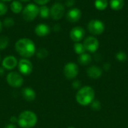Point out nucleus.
I'll use <instances>...</instances> for the list:
<instances>
[{
    "label": "nucleus",
    "mask_w": 128,
    "mask_h": 128,
    "mask_svg": "<svg viewBox=\"0 0 128 128\" xmlns=\"http://www.w3.org/2000/svg\"><path fill=\"white\" fill-rule=\"evenodd\" d=\"M15 49L17 54L24 58L32 57L36 53L34 43L29 38H20L15 44Z\"/></svg>",
    "instance_id": "f257e3e1"
},
{
    "label": "nucleus",
    "mask_w": 128,
    "mask_h": 128,
    "mask_svg": "<svg viewBox=\"0 0 128 128\" xmlns=\"http://www.w3.org/2000/svg\"><path fill=\"white\" fill-rule=\"evenodd\" d=\"M94 98V91L93 88L88 86L83 87L79 90L76 95V100L77 103L81 106L90 105Z\"/></svg>",
    "instance_id": "f03ea898"
},
{
    "label": "nucleus",
    "mask_w": 128,
    "mask_h": 128,
    "mask_svg": "<svg viewBox=\"0 0 128 128\" xmlns=\"http://www.w3.org/2000/svg\"><path fill=\"white\" fill-rule=\"evenodd\" d=\"M17 122L20 127L32 128L38 122V117L32 111H24L20 114Z\"/></svg>",
    "instance_id": "7ed1b4c3"
},
{
    "label": "nucleus",
    "mask_w": 128,
    "mask_h": 128,
    "mask_svg": "<svg viewBox=\"0 0 128 128\" xmlns=\"http://www.w3.org/2000/svg\"><path fill=\"white\" fill-rule=\"evenodd\" d=\"M39 14V8L34 4L27 5L22 10V17L26 21H32Z\"/></svg>",
    "instance_id": "20e7f679"
},
{
    "label": "nucleus",
    "mask_w": 128,
    "mask_h": 128,
    "mask_svg": "<svg viewBox=\"0 0 128 128\" xmlns=\"http://www.w3.org/2000/svg\"><path fill=\"white\" fill-rule=\"evenodd\" d=\"M23 81L22 75L16 72H9L7 75V82L12 88H20L22 85Z\"/></svg>",
    "instance_id": "39448f33"
},
{
    "label": "nucleus",
    "mask_w": 128,
    "mask_h": 128,
    "mask_svg": "<svg viewBox=\"0 0 128 128\" xmlns=\"http://www.w3.org/2000/svg\"><path fill=\"white\" fill-rule=\"evenodd\" d=\"M89 32L94 35H100L104 30V24L100 20H92L88 24Z\"/></svg>",
    "instance_id": "423d86ee"
},
{
    "label": "nucleus",
    "mask_w": 128,
    "mask_h": 128,
    "mask_svg": "<svg viewBox=\"0 0 128 128\" xmlns=\"http://www.w3.org/2000/svg\"><path fill=\"white\" fill-rule=\"evenodd\" d=\"M78 73L79 68L74 63H68L64 67V75L69 80L75 78Z\"/></svg>",
    "instance_id": "0eeeda50"
},
{
    "label": "nucleus",
    "mask_w": 128,
    "mask_h": 128,
    "mask_svg": "<svg viewBox=\"0 0 128 128\" xmlns=\"http://www.w3.org/2000/svg\"><path fill=\"white\" fill-rule=\"evenodd\" d=\"M50 11V15L52 19L54 20H59L61 19L64 14V7L61 3H55L52 5Z\"/></svg>",
    "instance_id": "6e6552de"
},
{
    "label": "nucleus",
    "mask_w": 128,
    "mask_h": 128,
    "mask_svg": "<svg viewBox=\"0 0 128 128\" xmlns=\"http://www.w3.org/2000/svg\"><path fill=\"white\" fill-rule=\"evenodd\" d=\"M18 69L20 73L24 75H28L32 72V63L27 59H22L18 63Z\"/></svg>",
    "instance_id": "1a4fd4ad"
},
{
    "label": "nucleus",
    "mask_w": 128,
    "mask_h": 128,
    "mask_svg": "<svg viewBox=\"0 0 128 128\" xmlns=\"http://www.w3.org/2000/svg\"><path fill=\"white\" fill-rule=\"evenodd\" d=\"M83 45L86 51L94 53L98 50V48L99 47V42L96 38H94L93 36H89L85 39Z\"/></svg>",
    "instance_id": "9d476101"
},
{
    "label": "nucleus",
    "mask_w": 128,
    "mask_h": 128,
    "mask_svg": "<svg viewBox=\"0 0 128 128\" xmlns=\"http://www.w3.org/2000/svg\"><path fill=\"white\" fill-rule=\"evenodd\" d=\"M84 35H85V30L81 26H76L73 28L70 32V38L76 42H78L80 40H82Z\"/></svg>",
    "instance_id": "9b49d317"
},
{
    "label": "nucleus",
    "mask_w": 128,
    "mask_h": 128,
    "mask_svg": "<svg viewBox=\"0 0 128 128\" xmlns=\"http://www.w3.org/2000/svg\"><path fill=\"white\" fill-rule=\"evenodd\" d=\"M17 60L14 56H8L2 61V67L8 70L14 69L17 66Z\"/></svg>",
    "instance_id": "f8f14e48"
},
{
    "label": "nucleus",
    "mask_w": 128,
    "mask_h": 128,
    "mask_svg": "<svg viewBox=\"0 0 128 128\" xmlns=\"http://www.w3.org/2000/svg\"><path fill=\"white\" fill-rule=\"evenodd\" d=\"M81 11L79 8H72V9H70L68 13H67V19L70 21V22H72V23H74V22H76L77 20H80V17H81Z\"/></svg>",
    "instance_id": "ddd939ff"
},
{
    "label": "nucleus",
    "mask_w": 128,
    "mask_h": 128,
    "mask_svg": "<svg viewBox=\"0 0 128 128\" xmlns=\"http://www.w3.org/2000/svg\"><path fill=\"white\" fill-rule=\"evenodd\" d=\"M34 32H35V34L38 36L44 37V36H46L47 35L50 34V27L47 25H46L44 23H40V24H38L35 27Z\"/></svg>",
    "instance_id": "4468645a"
},
{
    "label": "nucleus",
    "mask_w": 128,
    "mask_h": 128,
    "mask_svg": "<svg viewBox=\"0 0 128 128\" xmlns=\"http://www.w3.org/2000/svg\"><path fill=\"white\" fill-rule=\"evenodd\" d=\"M87 75L93 79H98L102 75V70L97 66H92L87 69Z\"/></svg>",
    "instance_id": "2eb2a0df"
},
{
    "label": "nucleus",
    "mask_w": 128,
    "mask_h": 128,
    "mask_svg": "<svg viewBox=\"0 0 128 128\" xmlns=\"http://www.w3.org/2000/svg\"><path fill=\"white\" fill-rule=\"evenodd\" d=\"M22 96L27 101H33L36 98V93L31 88H25L22 91Z\"/></svg>",
    "instance_id": "dca6fc26"
},
{
    "label": "nucleus",
    "mask_w": 128,
    "mask_h": 128,
    "mask_svg": "<svg viewBox=\"0 0 128 128\" xmlns=\"http://www.w3.org/2000/svg\"><path fill=\"white\" fill-rule=\"evenodd\" d=\"M78 61L82 65H88L92 61V57L90 56V54L84 53L79 56Z\"/></svg>",
    "instance_id": "f3484780"
},
{
    "label": "nucleus",
    "mask_w": 128,
    "mask_h": 128,
    "mask_svg": "<svg viewBox=\"0 0 128 128\" xmlns=\"http://www.w3.org/2000/svg\"><path fill=\"white\" fill-rule=\"evenodd\" d=\"M10 9L15 14L20 13L22 11V5L19 1H14L10 4Z\"/></svg>",
    "instance_id": "a211bd4d"
},
{
    "label": "nucleus",
    "mask_w": 128,
    "mask_h": 128,
    "mask_svg": "<svg viewBox=\"0 0 128 128\" xmlns=\"http://www.w3.org/2000/svg\"><path fill=\"white\" fill-rule=\"evenodd\" d=\"M124 0H110V6L112 9H121L124 5Z\"/></svg>",
    "instance_id": "6ab92c4d"
},
{
    "label": "nucleus",
    "mask_w": 128,
    "mask_h": 128,
    "mask_svg": "<svg viewBox=\"0 0 128 128\" xmlns=\"http://www.w3.org/2000/svg\"><path fill=\"white\" fill-rule=\"evenodd\" d=\"M50 14V11L48 7L43 5L39 8V14L41 18H47Z\"/></svg>",
    "instance_id": "aec40b11"
},
{
    "label": "nucleus",
    "mask_w": 128,
    "mask_h": 128,
    "mask_svg": "<svg viewBox=\"0 0 128 128\" xmlns=\"http://www.w3.org/2000/svg\"><path fill=\"white\" fill-rule=\"evenodd\" d=\"M74 51L79 55H81V54H84L85 51H86V49H85V47H84L83 44H81V43H79V42H76V43L74 44Z\"/></svg>",
    "instance_id": "412c9836"
},
{
    "label": "nucleus",
    "mask_w": 128,
    "mask_h": 128,
    "mask_svg": "<svg viewBox=\"0 0 128 128\" xmlns=\"http://www.w3.org/2000/svg\"><path fill=\"white\" fill-rule=\"evenodd\" d=\"M49 54L48 51L46 48H39L37 51H36V56L39 59H44L46 58Z\"/></svg>",
    "instance_id": "4be33fe9"
},
{
    "label": "nucleus",
    "mask_w": 128,
    "mask_h": 128,
    "mask_svg": "<svg viewBox=\"0 0 128 128\" xmlns=\"http://www.w3.org/2000/svg\"><path fill=\"white\" fill-rule=\"evenodd\" d=\"M9 44V38L5 35L0 36V50L5 49Z\"/></svg>",
    "instance_id": "5701e85b"
},
{
    "label": "nucleus",
    "mask_w": 128,
    "mask_h": 128,
    "mask_svg": "<svg viewBox=\"0 0 128 128\" xmlns=\"http://www.w3.org/2000/svg\"><path fill=\"white\" fill-rule=\"evenodd\" d=\"M95 6L98 9H104L107 6V0H96Z\"/></svg>",
    "instance_id": "b1692460"
},
{
    "label": "nucleus",
    "mask_w": 128,
    "mask_h": 128,
    "mask_svg": "<svg viewBox=\"0 0 128 128\" xmlns=\"http://www.w3.org/2000/svg\"><path fill=\"white\" fill-rule=\"evenodd\" d=\"M116 59L120 61V62H124L127 60V54L123 52V51H120L118 53L116 54Z\"/></svg>",
    "instance_id": "393cba45"
},
{
    "label": "nucleus",
    "mask_w": 128,
    "mask_h": 128,
    "mask_svg": "<svg viewBox=\"0 0 128 128\" xmlns=\"http://www.w3.org/2000/svg\"><path fill=\"white\" fill-rule=\"evenodd\" d=\"M14 20L12 18L8 17V18L4 20L3 25L6 27H10V26H14Z\"/></svg>",
    "instance_id": "a878e982"
},
{
    "label": "nucleus",
    "mask_w": 128,
    "mask_h": 128,
    "mask_svg": "<svg viewBox=\"0 0 128 128\" xmlns=\"http://www.w3.org/2000/svg\"><path fill=\"white\" fill-rule=\"evenodd\" d=\"M7 11H8L7 5L4 3L0 2V16L4 15L7 13Z\"/></svg>",
    "instance_id": "bb28decb"
},
{
    "label": "nucleus",
    "mask_w": 128,
    "mask_h": 128,
    "mask_svg": "<svg viewBox=\"0 0 128 128\" xmlns=\"http://www.w3.org/2000/svg\"><path fill=\"white\" fill-rule=\"evenodd\" d=\"M91 107L94 109V110H96V111H98L100 109V103L99 101H93L92 103H91Z\"/></svg>",
    "instance_id": "cd10ccee"
},
{
    "label": "nucleus",
    "mask_w": 128,
    "mask_h": 128,
    "mask_svg": "<svg viewBox=\"0 0 128 128\" xmlns=\"http://www.w3.org/2000/svg\"><path fill=\"white\" fill-rule=\"evenodd\" d=\"M80 85H81V83H80V81H78V80L74 81L73 82V84H72V87H73L74 88H75V89L79 88L80 87Z\"/></svg>",
    "instance_id": "c85d7f7f"
},
{
    "label": "nucleus",
    "mask_w": 128,
    "mask_h": 128,
    "mask_svg": "<svg viewBox=\"0 0 128 128\" xmlns=\"http://www.w3.org/2000/svg\"><path fill=\"white\" fill-rule=\"evenodd\" d=\"M37 4L40 5H44L45 4H46L50 0H34Z\"/></svg>",
    "instance_id": "c756f323"
},
{
    "label": "nucleus",
    "mask_w": 128,
    "mask_h": 128,
    "mask_svg": "<svg viewBox=\"0 0 128 128\" xmlns=\"http://www.w3.org/2000/svg\"><path fill=\"white\" fill-rule=\"evenodd\" d=\"M74 4V0H67L66 5L67 6H71Z\"/></svg>",
    "instance_id": "7c9ffc66"
},
{
    "label": "nucleus",
    "mask_w": 128,
    "mask_h": 128,
    "mask_svg": "<svg viewBox=\"0 0 128 128\" xmlns=\"http://www.w3.org/2000/svg\"><path fill=\"white\" fill-rule=\"evenodd\" d=\"M17 120H18V118H17L16 116H12V117L10 118V121H11V123H12V124H14V123L16 122V121H17Z\"/></svg>",
    "instance_id": "2f4dec72"
},
{
    "label": "nucleus",
    "mask_w": 128,
    "mask_h": 128,
    "mask_svg": "<svg viewBox=\"0 0 128 128\" xmlns=\"http://www.w3.org/2000/svg\"><path fill=\"white\" fill-rule=\"evenodd\" d=\"M4 128H16V126L14 124H7Z\"/></svg>",
    "instance_id": "473e14b6"
},
{
    "label": "nucleus",
    "mask_w": 128,
    "mask_h": 128,
    "mask_svg": "<svg viewBox=\"0 0 128 128\" xmlns=\"http://www.w3.org/2000/svg\"><path fill=\"white\" fill-rule=\"evenodd\" d=\"M60 28H61V27H60L58 25H55V26H53V29H54L55 31H56V32L58 31V30H60Z\"/></svg>",
    "instance_id": "72a5a7b5"
},
{
    "label": "nucleus",
    "mask_w": 128,
    "mask_h": 128,
    "mask_svg": "<svg viewBox=\"0 0 128 128\" xmlns=\"http://www.w3.org/2000/svg\"><path fill=\"white\" fill-rule=\"evenodd\" d=\"M4 73V70L2 67H0V76H2Z\"/></svg>",
    "instance_id": "f704fd0d"
},
{
    "label": "nucleus",
    "mask_w": 128,
    "mask_h": 128,
    "mask_svg": "<svg viewBox=\"0 0 128 128\" xmlns=\"http://www.w3.org/2000/svg\"><path fill=\"white\" fill-rule=\"evenodd\" d=\"M110 65L109 63H106V64L104 65V69H106V70H108V69H110Z\"/></svg>",
    "instance_id": "c9c22d12"
},
{
    "label": "nucleus",
    "mask_w": 128,
    "mask_h": 128,
    "mask_svg": "<svg viewBox=\"0 0 128 128\" xmlns=\"http://www.w3.org/2000/svg\"><path fill=\"white\" fill-rule=\"evenodd\" d=\"M2 29V22L0 21V32H1Z\"/></svg>",
    "instance_id": "e433bc0d"
},
{
    "label": "nucleus",
    "mask_w": 128,
    "mask_h": 128,
    "mask_svg": "<svg viewBox=\"0 0 128 128\" xmlns=\"http://www.w3.org/2000/svg\"><path fill=\"white\" fill-rule=\"evenodd\" d=\"M20 1H22V2H28V1H29V0H20Z\"/></svg>",
    "instance_id": "4c0bfd02"
},
{
    "label": "nucleus",
    "mask_w": 128,
    "mask_h": 128,
    "mask_svg": "<svg viewBox=\"0 0 128 128\" xmlns=\"http://www.w3.org/2000/svg\"><path fill=\"white\" fill-rule=\"evenodd\" d=\"M2 1H10V0H2Z\"/></svg>",
    "instance_id": "58836bf2"
},
{
    "label": "nucleus",
    "mask_w": 128,
    "mask_h": 128,
    "mask_svg": "<svg viewBox=\"0 0 128 128\" xmlns=\"http://www.w3.org/2000/svg\"><path fill=\"white\" fill-rule=\"evenodd\" d=\"M68 128H74V127H68Z\"/></svg>",
    "instance_id": "ea45409f"
},
{
    "label": "nucleus",
    "mask_w": 128,
    "mask_h": 128,
    "mask_svg": "<svg viewBox=\"0 0 128 128\" xmlns=\"http://www.w3.org/2000/svg\"><path fill=\"white\" fill-rule=\"evenodd\" d=\"M0 59H1V57H0Z\"/></svg>",
    "instance_id": "a19ab883"
}]
</instances>
